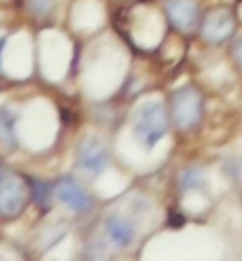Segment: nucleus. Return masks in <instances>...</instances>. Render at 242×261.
<instances>
[{
  "label": "nucleus",
  "mask_w": 242,
  "mask_h": 261,
  "mask_svg": "<svg viewBox=\"0 0 242 261\" xmlns=\"http://www.w3.org/2000/svg\"><path fill=\"white\" fill-rule=\"evenodd\" d=\"M30 198V180L0 164V219H17Z\"/></svg>",
  "instance_id": "1"
},
{
  "label": "nucleus",
  "mask_w": 242,
  "mask_h": 261,
  "mask_svg": "<svg viewBox=\"0 0 242 261\" xmlns=\"http://www.w3.org/2000/svg\"><path fill=\"white\" fill-rule=\"evenodd\" d=\"M168 129V115L159 102H147L138 109L134 119V132L145 142L147 147H153Z\"/></svg>",
  "instance_id": "2"
},
{
  "label": "nucleus",
  "mask_w": 242,
  "mask_h": 261,
  "mask_svg": "<svg viewBox=\"0 0 242 261\" xmlns=\"http://www.w3.org/2000/svg\"><path fill=\"white\" fill-rule=\"evenodd\" d=\"M202 117V98L196 89L183 87L172 96V119L176 127L189 129L194 127Z\"/></svg>",
  "instance_id": "3"
},
{
  "label": "nucleus",
  "mask_w": 242,
  "mask_h": 261,
  "mask_svg": "<svg viewBox=\"0 0 242 261\" xmlns=\"http://www.w3.org/2000/svg\"><path fill=\"white\" fill-rule=\"evenodd\" d=\"M236 19L229 9H212L202 21V36L208 43H221L234 32Z\"/></svg>",
  "instance_id": "4"
},
{
  "label": "nucleus",
  "mask_w": 242,
  "mask_h": 261,
  "mask_svg": "<svg viewBox=\"0 0 242 261\" xmlns=\"http://www.w3.org/2000/svg\"><path fill=\"white\" fill-rule=\"evenodd\" d=\"M76 162L89 174H100L109 164V147L100 138H87L81 142Z\"/></svg>",
  "instance_id": "5"
},
{
  "label": "nucleus",
  "mask_w": 242,
  "mask_h": 261,
  "mask_svg": "<svg viewBox=\"0 0 242 261\" xmlns=\"http://www.w3.org/2000/svg\"><path fill=\"white\" fill-rule=\"evenodd\" d=\"M56 195H58L60 202H64L68 208H72L74 213H87L89 208H92V198H89L87 191L72 178L58 180Z\"/></svg>",
  "instance_id": "6"
},
{
  "label": "nucleus",
  "mask_w": 242,
  "mask_h": 261,
  "mask_svg": "<svg viewBox=\"0 0 242 261\" xmlns=\"http://www.w3.org/2000/svg\"><path fill=\"white\" fill-rule=\"evenodd\" d=\"M166 13L172 21L174 28L181 32H189L198 21V5L196 0H170Z\"/></svg>",
  "instance_id": "7"
},
{
  "label": "nucleus",
  "mask_w": 242,
  "mask_h": 261,
  "mask_svg": "<svg viewBox=\"0 0 242 261\" xmlns=\"http://www.w3.org/2000/svg\"><path fill=\"white\" fill-rule=\"evenodd\" d=\"M104 229H106L109 240L117 246V249H127V246L134 242V236H136V229H134V225L130 223V221L121 219V217H115V215L106 217Z\"/></svg>",
  "instance_id": "8"
},
{
  "label": "nucleus",
  "mask_w": 242,
  "mask_h": 261,
  "mask_svg": "<svg viewBox=\"0 0 242 261\" xmlns=\"http://www.w3.org/2000/svg\"><path fill=\"white\" fill-rule=\"evenodd\" d=\"M204 185H206V174H204V170H200V168H187L181 174V191L183 193L204 189Z\"/></svg>",
  "instance_id": "9"
},
{
  "label": "nucleus",
  "mask_w": 242,
  "mask_h": 261,
  "mask_svg": "<svg viewBox=\"0 0 242 261\" xmlns=\"http://www.w3.org/2000/svg\"><path fill=\"white\" fill-rule=\"evenodd\" d=\"M0 140L5 145H15V117L9 109H0Z\"/></svg>",
  "instance_id": "10"
},
{
  "label": "nucleus",
  "mask_w": 242,
  "mask_h": 261,
  "mask_svg": "<svg viewBox=\"0 0 242 261\" xmlns=\"http://www.w3.org/2000/svg\"><path fill=\"white\" fill-rule=\"evenodd\" d=\"M30 193H32V202H36L41 208H49L51 189L45 180H30Z\"/></svg>",
  "instance_id": "11"
},
{
  "label": "nucleus",
  "mask_w": 242,
  "mask_h": 261,
  "mask_svg": "<svg viewBox=\"0 0 242 261\" xmlns=\"http://www.w3.org/2000/svg\"><path fill=\"white\" fill-rule=\"evenodd\" d=\"M28 7L36 15H47L51 7H53V0H28Z\"/></svg>",
  "instance_id": "12"
},
{
  "label": "nucleus",
  "mask_w": 242,
  "mask_h": 261,
  "mask_svg": "<svg viewBox=\"0 0 242 261\" xmlns=\"http://www.w3.org/2000/svg\"><path fill=\"white\" fill-rule=\"evenodd\" d=\"M234 56H236V62L240 64V68H242V38L236 43V47H234Z\"/></svg>",
  "instance_id": "13"
},
{
  "label": "nucleus",
  "mask_w": 242,
  "mask_h": 261,
  "mask_svg": "<svg viewBox=\"0 0 242 261\" xmlns=\"http://www.w3.org/2000/svg\"><path fill=\"white\" fill-rule=\"evenodd\" d=\"M3 45H5V38H0V54H3Z\"/></svg>",
  "instance_id": "14"
}]
</instances>
